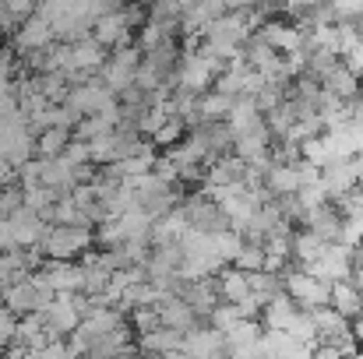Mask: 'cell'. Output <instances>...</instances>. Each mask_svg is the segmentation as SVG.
I'll return each mask as SVG.
<instances>
[{
    "label": "cell",
    "instance_id": "1",
    "mask_svg": "<svg viewBox=\"0 0 363 359\" xmlns=\"http://www.w3.org/2000/svg\"><path fill=\"white\" fill-rule=\"evenodd\" d=\"M96 246V229L92 226H46L39 239V253L46 261H74Z\"/></svg>",
    "mask_w": 363,
    "mask_h": 359
},
{
    "label": "cell",
    "instance_id": "22",
    "mask_svg": "<svg viewBox=\"0 0 363 359\" xmlns=\"http://www.w3.org/2000/svg\"><path fill=\"white\" fill-rule=\"evenodd\" d=\"M205 321H208V324H212L216 331L230 335V331H233V328H237V324L243 321V314L237 310V307H233V303H219V307H216V310H212V314H208Z\"/></svg>",
    "mask_w": 363,
    "mask_h": 359
},
{
    "label": "cell",
    "instance_id": "27",
    "mask_svg": "<svg viewBox=\"0 0 363 359\" xmlns=\"http://www.w3.org/2000/svg\"><path fill=\"white\" fill-rule=\"evenodd\" d=\"M342 64H346V67H350V71H353V74L363 81V39L353 46V50H350V53H342Z\"/></svg>",
    "mask_w": 363,
    "mask_h": 359
},
{
    "label": "cell",
    "instance_id": "3",
    "mask_svg": "<svg viewBox=\"0 0 363 359\" xmlns=\"http://www.w3.org/2000/svg\"><path fill=\"white\" fill-rule=\"evenodd\" d=\"M50 300H53V292L39 282L35 271H32V275H21V278H14V282H7V285L0 289V303H4L14 317L39 314Z\"/></svg>",
    "mask_w": 363,
    "mask_h": 359
},
{
    "label": "cell",
    "instance_id": "23",
    "mask_svg": "<svg viewBox=\"0 0 363 359\" xmlns=\"http://www.w3.org/2000/svg\"><path fill=\"white\" fill-rule=\"evenodd\" d=\"M339 243L357 250V243H363V215H346L342 229H339Z\"/></svg>",
    "mask_w": 363,
    "mask_h": 359
},
{
    "label": "cell",
    "instance_id": "8",
    "mask_svg": "<svg viewBox=\"0 0 363 359\" xmlns=\"http://www.w3.org/2000/svg\"><path fill=\"white\" fill-rule=\"evenodd\" d=\"M7 222H11V237H14V246L18 250H25V246H39V239L46 233V219L39 215V212H32V208H18L14 215H7Z\"/></svg>",
    "mask_w": 363,
    "mask_h": 359
},
{
    "label": "cell",
    "instance_id": "24",
    "mask_svg": "<svg viewBox=\"0 0 363 359\" xmlns=\"http://www.w3.org/2000/svg\"><path fill=\"white\" fill-rule=\"evenodd\" d=\"M335 21H357L363 18V0H328Z\"/></svg>",
    "mask_w": 363,
    "mask_h": 359
},
{
    "label": "cell",
    "instance_id": "14",
    "mask_svg": "<svg viewBox=\"0 0 363 359\" xmlns=\"http://www.w3.org/2000/svg\"><path fill=\"white\" fill-rule=\"evenodd\" d=\"M130 14L127 11H110L96 21V42L99 46H123L127 42V32H130Z\"/></svg>",
    "mask_w": 363,
    "mask_h": 359
},
{
    "label": "cell",
    "instance_id": "28",
    "mask_svg": "<svg viewBox=\"0 0 363 359\" xmlns=\"http://www.w3.org/2000/svg\"><path fill=\"white\" fill-rule=\"evenodd\" d=\"M14 173H18V169L7 166V162L0 159V187H11V183H14Z\"/></svg>",
    "mask_w": 363,
    "mask_h": 359
},
{
    "label": "cell",
    "instance_id": "4",
    "mask_svg": "<svg viewBox=\"0 0 363 359\" xmlns=\"http://www.w3.org/2000/svg\"><path fill=\"white\" fill-rule=\"evenodd\" d=\"M311 275H318L321 282H346V278H353V271H357V264H353V250L350 246H342V243H325V250L311 261V264H303Z\"/></svg>",
    "mask_w": 363,
    "mask_h": 359
},
{
    "label": "cell",
    "instance_id": "2",
    "mask_svg": "<svg viewBox=\"0 0 363 359\" xmlns=\"http://www.w3.org/2000/svg\"><path fill=\"white\" fill-rule=\"evenodd\" d=\"M282 292L300 307V310H318V307H328L332 300V285L321 282L318 275H311L307 268L300 264H289L282 271Z\"/></svg>",
    "mask_w": 363,
    "mask_h": 359
},
{
    "label": "cell",
    "instance_id": "30",
    "mask_svg": "<svg viewBox=\"0 0 363 359\" xmlns=\"http://www.w3.org/2000/svg\"><path fill=\"white\" fill-rule=\"evenodd\" d=\"M353 285H357V292H360V300H363V268L353 271Z\"/></svg>",
    "mask_w": 363,
    "mask_h": 359
},
{
    "label": "cell",
    "instance_id": "18",
    "mask_svg": "<svg viewBox=\"0 0 363 359\" xmlns=\"http://www.w3.org/2000/svg\"><path fill=\"white\" fill-rule=\"evenodd\" d=\"M325 250V239L314 237L311 229H293V237H289V257H293V264H311L318 253Z\"/></svg>",
    "mask_w": 363,
    "mask_h": 359
},
{
    "label": "cell",
    "instance_id": "19",
    "mask_svg": "<svg viewBox=\"0 0 363 359\" xmlns=\"http://www.w3.org/2000/svg\"><path fill=\"white\" fill-rule=\"evenodd\" d=\"M180 342H184V335L180 331H169V328H155V331H148V335H138V346H141V353H152V356H166V353H173V349H180Z\"/></svg>",
    "mask_w": 363,
    "mask_h": 359
},
{
    "label": "cell",
    "instance_id": "10",
    "mask_svg": "<svg viewBox=\"0 0 363 359\" xmlns=\"http://www.w3.org/2000/svg\"><path fill=\"white\" fill-rule=\"evenodd\" d=\"M155 314H159V324L162 328H169V331H191L201 317L194 314V307L184 300V296H169V300H162L159 307H155Z\"/></svg>",
    "mask_w": 363,
    "mask_h": 359
},
{
    "label": "cell",
    "instance_id": "25",
    "mask_svg": "<svg viewBox=\"0 0 363 359\" xmlns=\"http://www.w3.org/2000/svg\"><path fill=\"white\" fill-rule=\"evenodd\" d=\"M14 324H18V321H14V314L0 303V353L14 342Z\"/></svg>",
    "mask_w": 363,
    "mask_h": 359
},
{
    "label": "cell",
    "instance_id": "33",
    "mask_svg": "<svg viewBox=\"0 0 363 359\" xmlns=\"http://www.w3.org/2000/svg\"><path fill=\"white\" fill-rule=\"evenodd\" d=\"M360 187H363V183H360Z\"/></svg>",
    "mask_w": 363,
    "mask_h": 359
},
{
    "label": "cell",
    "instance_id": "32",
    "mask_svg": "<svg viewBox=\"0 0 363 359\" xmlns=\"http://www.w3.org/2000/svg\"><path fill=\"white\" fill-rule=\"evenodd\" d=\"M82 359H85V356H82Z\"/></svg>",
    "mask_w": 363,
    "mask_h": 359
},
{
    "label": "cell",
    "instance_id": "5",
    "mask_svg": "<svg viewBox=\"0 0 363 359\" xmlns=\"http://www.w3.org/2000/svg\"><path fill=\"white\" fill-rule=\"evenodd\" d=\"M180 349L191 359H226V335L212 324H194L191 331H184Z\"/></svg>",
    "mask_w": 363,
    "mask_h": 359
},
{
    "label": "cell",
    "instance_id": "20",
    "mask_svg": "<svg viewBox=\"0 0 363 359\" xmlns=\"http://www.w3.org/2000/svg\"><path fill=\"white\" fill-rule=\"evenodd\" d=\"M50 39H53V28H50L43 18H28V21H25V28L18 32V50L35 53V50H46V46H50Z\"/></svg>",
    "mask_w": 363,
    "mask_h": 359
},
{
    "label": "cell",
    "instance_id": "6",
    "mask_svg": "<svg viewBox=\"0 0 363 359\" xmlns=\"http://www.w3.org/2000/svg\"><path fill=\"white\" fill-rule=\"evenodd\" d=\"M35 275L53 296L82 292V264H74V261H43V268Z\"/></svg>",
    "mask_w": 363,
    "mask_h": 359
},
{
    "label": "cell",
    "instance_id": "13",
    "mask_svg": "<svg viewBox=\"0 0 363 359\" xmlns=\"http://www.w3.org/2000/svg\"><path fill=\"white\" fill-rule=\"evenodd\" d=\"M300 229H311L314 237H321L325 243H339V229H342V215L335 208V201L321 205L318 212H311V219L300 226Z\"/></svg>",
    "mask_w": 363,
    "mask_h": 359
},
{
    "label": "cell",
    "instance_id": "31",
    "mask_svg": "<svg viewBox=\"0 0 363 359\" xmlns=\"http://www.w3.org/2000/svg\"><path fill=\"white\" fill-rule=\"evenodd\" d=\"M353 264L363 268V243H357V250H353Z\"/></svg>",
    "mask_w": 363,
    "mask_h": 359
},
{
    "label": "cell",
    "instance_id": "12",
    "mask_svg": "<svg viewBox=\"0 0 363 359\" xmlns=\"http://www.w3.org/2000/svg\"><path fill=\"white\" fill-rule=\"evenodd\" d=\"M321 89H325L332 99H339V103H353V99H360V78H357L342 60L321 78Z\"/></svg>",
    "mask_w": 363,
    "mask_h": 359
},
{
    "label": "cell",
    "instance_id": "29",
    "mask_svg": "<svg viewBox=\"0 0 363 359\" xmlns=\"http://www.w3.org/2000/svg\"><path fill=\"white\" fill-rule=\"evenodd\" d=\"M350 162H353V169H357V180L363 183V148L357 152V155H353V159H350Z\"/></svg>",
    "mask_w": 363,
    "mask_h": 359
},
{
    "label": "cell",
    "instance_id": "26",
    "mask_svg": "<svg viewBox=\"0 0 363 359\" xmlns=\"http://www.w3.org/2000/svg\"><path fill=\"white\" fill-rule=\"evenodd\" d=\"M32 356L35 359H71V353H67V342H64V338H53V342H46L43 349H35Z\"/></svg>",
    "mask_w": 363,
    "mask_h": 359
},
{
    "label": "cell",
    "instance_id": "11",
    "mask_svg": "<svg viewBox=\"0 0 363 359\" xmlns=\"http://www.w3.org/2000/svg\"><path fill=\"white\" fill-rule=\"evenodd\" d=\"M318 183L325 187L328 201H339L342 194H350L353 187H360L357 169H353V162H350V159H346V162H332V166H325V169H321V176H318Z\"/></svg>",
    "mask_w": 363,
    "mask_h": 359
},
{
    "label": "cell",
    "instance_id": "21",
    "mask_svg": "<svg viewBox=\"0 0 363 359\" xmlns=\"http://www.w3.org/2000/svg\"><path fill=\"white\" fill-rule=\"evenodd\" d=\"M233 268H240V271H264V246L261 243H250V239H243L240 253L233 257Z\"/></svg>",
    "mask_w": 363,
    "mask_h": 359
},
{
    "label": "cell",
    "instance_id": "9",
    "mask_svg": "<svg viewBox=\"0 0 363 359\" xmlns=\"http://www.w3.org/2000/svg\"><path fill=\"white\" fill-rule=\"evenodd\" d=\"M180 296L194 307V314L198 317H208L219 303H223V296H219V282L216 278H194V282H180Z\"/></svg>",
    "mask_w": 363,
    "mask_h": 359
},
{
    "label": "cell",
    "instance_id": "17",
    "mask_svg": "<svg viewBox=\"0 0 363 359\" xmlns=\"http://www.w3.org/2000/svg\"><path fill=\"white\" fill-rule=\"evenodd\" d=\"M71 141H74L71 127H46L35 134V159H57V155H64V148Z\"/></svg>",
    "mask_w": 363,
    "mask_h": 359
},
{
    "label": "cell",
    "instance_id": "15",
    "mask_svg": "<svg viewBox=\"0 0 363 359\" xmlns=\"http://www.w3.org/2000/svg\"><path fill=\"white\" fill-rule=\"evenodd\" d=\"M216 282H219V296H223V303L240 307L243 300H250V275L240 271V268H223V271L216 275Z\"/></svg>",
    "mask_w": 363,
    "mask_h": 359
},
{
    "label": "cell",
    "instance_id": "16",
    "mask_svg": "<svg viewBox=\"0 0 363 359\" xmlns=\"http://www.w3.org/2000/svg\"><path fill=\"white\" fill-rule=\"evenodd\" d=\"M328 307H332L335 314H342L346 321L360 317L363 300H360V292H357V285H353V278H346V282H332V300H328Z\"/></svg>",
    "mask_w": 363,
    "mask_h": 359
},
{
    "label": "cell",
    "instance_id": "7",
    "mask_svg": "<svg viewBox=\"0 0 363 359\" xmlns=\"http://www.w3.org/2000/svg\"><path fill=\"white\" fill-rule=\"evenodd\" d=\"M138 64H141V57L134 53V50H127L121 46L99 71H103V85L117 96V92H130V85H134V74H138Z\"/></svg>",
    "mask_w": 363,
    "mask_h": 359
}]
</instances>
